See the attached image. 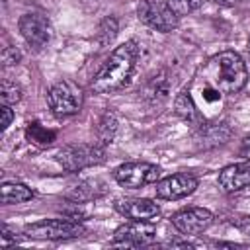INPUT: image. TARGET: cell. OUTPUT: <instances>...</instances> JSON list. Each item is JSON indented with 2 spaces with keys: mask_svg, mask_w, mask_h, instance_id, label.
<instances>
[{
  "mask_svg": "<svg viewBox=\"0 0 250 250\" xmlns=\"http://www.w3.org/2000/svg\"><path fill=\"white\" fill-rule=\"evenodd\" d=\"M201 76L205 86H211L221 94H236L246 86L248 70L238 53L221 51L205 62Z\"/></svg>",
  "mask_w": 250,
  "mask_h": 250,
  "instance_id": "2",
  "label": "cell"
},
{
  "mask_svg": "<svg viewBox=\"0 0 250 250\" xmlns=\"http://www.w3.org/2000/svg\"><path fill=\"white\" fill-rule=\"evenodd\" d=\"M174 109H176V113L188 123V125H193V127H201L203 125V115H201V111L197 109V105H195V102H193V98L189 96V92H180L178 96H176V100H174Z\"/></svg>",
  "mask_w": 250,
  "mask_h": 250,
  "instance_id": "14",
  "label": "cell"
},
{
  "mask_svg": "<svg viewBox=\"0 0 250 250\" xmlns=\"http://www.w3.org/2000/svg\"><path fill=\"white\" fill-rule=\"evenodd\" d=\"M25 139H27L31 145L45 148V146H51V145L57 141V131L47 129V127H43V125L37 123V121H31V123L25 127Z\"/></svg>",
  "mask_w": 250,
  "mask_h": 250,
  "instance_id": "18",
  "label": "cell"
},
{
  "mask_svg": "<svg viewBox=\"0 0 250 250\" xmlns=\"http://www.w3.org/2000/svg\"><path fill=\"white\" fill-rule=\"evenodd\" d=\"M115 211L131 221H154L160 215L158 203L150 199H119L115 203Z\"/></svg>",
  "mask_w": 250,
  "mask_h": 250,
  "instance_id": "12",
  "label": "cell"
},
{
  "mask_svg": "<svg viewBox=\"0 0 250 250\" xmlns=\"http://www.w3.org/2000/svg\"><path fill=\"white\" fill-rule=\"evenodd\" d=\"M0 98H2V104H18L21 100V88L16 84V82H10V80H4L2 82V92H0Z\"/></svg>",
  "mask_w": 250,
  "mask_h": 250,
  "instance_id": "22",
  "label": "cell"
},
{
  "mask_svg": "<svg viewBox=\"0 0 250 250\" xmlns=\"http://www.w3.org/2000/svg\"><path fill=\"white\" fill-rule=\"evenodd\" d=\"M18 27L25 43L35 51L43 49L51 41V35H53L51 21L43 14H23L18 21Z\"/></svg>",
  "mask_w": 250,
  "mask_h": 250,
  "instance_id": "8",
  "label": "cell"
},
{
  "mask_svg": "<svg viewBox=\"0 0 250 250\" xmlns=\"http://www.w3.org/2000/svg\"><path fill=\"white\" fill-rule=\"evenodd\" d=\"M219 184L225 191H238L250 186V160L225 166L219 172Z\"/></svg>",
  "mask_w": 250,
  "mask_h": 250,
  "instance_id": "13",
  "label": "cell"
},
{
  "mask_svg": "<svg viewBox=\"0 0 250 250\" xmlns=\"http://www.w3.org/2000/svg\"><path fill=\"white\" fill-rule=\"evenodd\" d=\"M2 62L4 64H18L20 62V51L16 47H4L2 49Z\"/></svg>",
  "mask_w": 250,
  "mask_h": 250,
  "instance_id": "23",
  "label": "cell"
},
{
  "mask_svg": "<svg viewBox=\"0 0 250 250\" xmlns=\"http://www.w3.org/2000/svg\"><path fill=\"white\" fill-rule=\"evenodd\" d=\"M217 2H223V4H232L234 0H217Z\"/></svg>",
  "mask_w": 250,
  "mask_h": 250,
  "instance_id": "27",
  "label": "cell"
},
{
  "mask_svg": "<svg viewBox=\"0 0 250 250\" xmlns=\"http://www.w3.org/2000/svg\"><path fill=\"white\" fill-rule=\"evenodd\" d=\"M232 225H234L242 234L250 236V215H242V217L234 219V221H232Z\"/></svg>",
  "mask_w": 250,
  "mask_h": 250,
  "instance_id": "25",
  "label": "cell"
},
{
  "mask_svg": "<svg viewBox=\"0 0 250 250\" xmlns=\"http://www.w3.org/2000/svg\"><path fill=\"white\" fill-rule=\"evenodd\" d=\"M96 184L98 182L88 180V182H82L80 186H76V189L70 193V197L74 199V203H84V201H90L92 197H98L102 193V189H98Z\"/></svg>",
  "mask_w": 250,
  "mask_h": 250,
  "instance_id": "20",
  "label": "cell"
},
{
  "mask_svg": "<svg viewBox=\"0 0 250 250\" xmlns=\"http://www.w3.org/2000/svg\"><path fill=\"white\" fill-rule=\"evenodd\" d=\"M117 125H119L117 115H115L113 111L105 109V111L102 113L98 125H96V137H98V143L104 145V146L109 145V143H113L115 133H117Z\"/></svg>",
  "mask_w": 250,
  "mask_h": 250,
  "instance_id": "17",
  "label": "cell"
},
{
  "mask_svg": "<svg viewBox=\"0 0 250 250\" xmlns=\"http://www.w3.org/2000/svg\"><path fill=\"white\" fill-rule=\"evenodd\" d=\"M168 94H170V82H168L166 70H160L148 80L145 88V96L152 105H160L162 102L168 100Z\"/></svg>",
  "mask_w": 250,
  "mask_h": 250,
  "instance_id": "15",
  "label": "cell"
},
{
  "mask_svg": "<svg viewBox=\"0 0 250 250\" xmlns=\"http://www.w3.org/2000/svg\"><path fill=\"white\" fill-rule=\"evenodd\" d=\"M154 236H156V227L152 221H131L115 229L113 244L145 246V244H150Z\"/></svg>",
  "mask_w": 250,
  "mask_h": 250,
  "instance_id": "10",
  "label": "cell"
},
{
  "mask_svg": "<svg viewBox=\"0 0 250 250\" xmlns=\"http://www.w3.org/2000/svg\"><path fill=\"white\" fill-rule=\"evenodd\" d=\"M47 102L57 117H70L82 109L84 92L72 80H59L49 88Z\"/></svg>",
  "mask_w": 250,
  "mask_h": 250,
  "instance_id": "4",
  "label": "cell"
},
{
  "mask_svg": "<svg viewBox=\"0 0 250 250\" xmlns=\"http://www.w3.org/2000/svg\"><path fill=\"white\" fill-rule=\"evenodd\" d=\"M203 2L205 0H168V6L174 10V14L178 18H182V16H188V14L195 12L197 8H201Z\"/></svg>",
  "mask_w": 250,
  "mask_h": 250,
  "instance_id": "21",
  "label": "cell"
},
{
  "mask_svg": "<svg viewBox=\"0 0 250 250\" xmlns=\"http://www.w3.org/2000/svg\"><path fill=\"white\" fill-rule=\"evenodd\" d=\"M113 180L127 189H137L160 180V168L148 162H125L115 168Z\"/></svg>",
  "mask_w": 250,
  "mask_h": 250,
  "instance_id": "7",
  "label": "cell"
},
{
  "mask_svg": "<svg viewBox=\"0 0 250 250\" xmlns=\"http://www.w3.org/2000/svg\"><path fill=\"white\" fill-rule=\"evenodd\" d=\"M0 113H2V123H0V127H2V131H6V129L12 125V121H14V109H12L8 104H2Z\"/></svg>",
  "mask_w": 250,
  "mask_h": 250,
  "instance_id": "24",
  "label": "cell"
},
{
  "mask_svg": "<svg viewBox=\"0 0 250 250\" xmlns=\"http://www.w3.org/2000/svg\"><path fill=\"white\" fill-rule=\"evenodd\" d=\"M117 31H119V23L113 16H105L100 23H98V29H96V41L100 47H107L113 43V39L117 37Z\"/></svg>",
  "mask_w": 250,
  "mask_h": 250,
  "instance_id": "19",
  "label": "cell"
},
{
  "mask_svg": "<svg viewBox=\"0 0 250 250\" xmlns=\"http://www.w3.org/2000/svg\"><path fill=\"white\" fill-rule=\"evenodd\" d=\"M25 236L35 240H68L78 238L86 232L84 225L72 219H43L31 225H25L23 229Z\"/></svg>",
  "mask_w": 250,
  "mask_h": 250,
  "instance_id": "5",
  "label": "cell"
},
{
  "mask_svg": "<svg viewBox=\"0 0 250 250\" xmlns=\"http://www.w3.org/2000/svg\"><path fill=\"white\" fill-rule=\"evenodd\" d=\"M137 57H139V47L135 41H125L123 45H119L107 59L105 62L100 66V70L94 74L90 88L96 94H111L119 88H123L137 64Z\"/></svg>",
  "mask_w": 250,
  "mask_h": 250,
  "instance_id": "1",
  "label": "cell"
},
{
  "mask_svg": "<svg viewBox=\"0 0 250 250\" xmlns=\"http://www.w3.org/2000/svg\"><path fill=\"white\" fill-rule=\"evenodd\" d=\"M213 221H215L213 213L205 207H188V209L176 211L170 217V223L182 234H199L207 230L213 225Z\"/></svg>",
  "mask_w": 250,
  "mask_h": 250,
  "instance_id": "9",
  "label": "cell"
},
{
  "mask_svg": "<svg viewBox=\"0 0 250 250\" xmlns=\"http://www.w3.org/2000/svg\"><path fill=\"white\" fill-rule=\"evenodd\" d=\"M139 20L162 33H168L172 29L178 27V16L174 14V10L168 6V0H141L139 8H137Z\"/></svg>",
  "mask_w": 250,
  "mask_h": 250,
  "instance_id": "6",
  "label": "cell"
},
{
  "mask_svg": "<svg viewBox=\"0 0 250 250\" xmlns=\"http://www.w3.org/2000/svg\"><path fill=\"white\" fill-rule=\"evenodd\" d=\"M0 191H2V203L4 205L23 203V201H29L33 197V189L27 188L25 184H20V182H4Z\"/></svg>",
  "mask_w": 250,
  "mask_h": 250,
  "instance_id": "16",
  "label": "cell"
},
{
  "mask_svg": "<svg viewBox=\"0 0 250 250\" xmlns=\"http://www.w3.org/2000/svg\"><path fill=\"white\" fill-rule=\"evenodd\" d=\"M240 154H242L246 160H250V137H246V139L242 141V146H240Z\"/></svg>",
  "mask_w": 250,
  "mask_h": 250,
  "instance_id": "26",
  "label": "cell"
},
{
  "mask_svg": "<svg viewBox=\"0 0 250 250\" xmlns=\"http://www.w3.org/2000/svg\"><path fill=\"white\" fill-rule=\"evenodd\" d=\"M105 160V148L100 143L66 145L57 152V162L66 172H78L90 166H98Z\"/></svg>",
  "mask_w": 250,
  "mask_h": 250,
  "instance_id": "3",
  "label": "cell"
},
{
  "mask_svg": "<svg viewBox=\"0 0 250 250\" xmlns=\"http://www.w3.org/2000/svg\"><path fill=\"white\" fill-rule=\"evenodd\" d=\"M197 178L191 176V174H172V176H166L162 180L156 182V197L160 199H168V201H176V199H182V197H188L195 191L197 188Z\"/></svg>",
  "mask_w": 250,
  "mask_h": 250,
  "instance_id": "11",
  "label": "cell"
},
{
  "mask_svg": "<svg viewBox=\"0 0 250 250\" xmlns=\"http://www.w3.org/2000/svg\"><path fill=\"white\" fill-rule=\"evenodd\" d=\"M248 51H250V37H248Z\"/></svg>",
  "mask_w": 250,
  "mask_h": 250,
  "instance_id": "28",
  "label": "cell"
}]
</instances>
